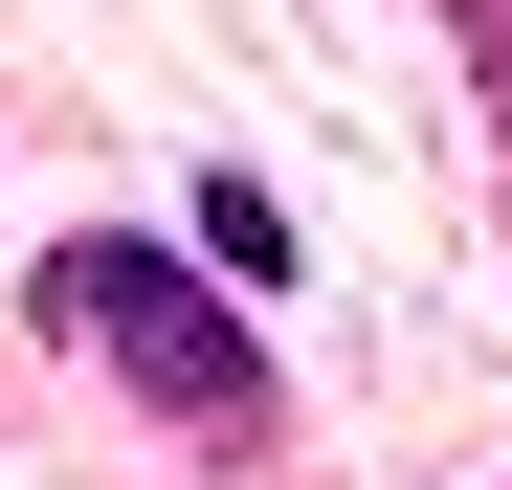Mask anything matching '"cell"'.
Returning a JSON list of instances; mask_svg holds the SVG:
<instances>
[{
  "label": "cell",
  "mask_w": 512,
  "mask_h": 490,
  "mask_svg": "<svg viewBox=\"0 0 512 490\" xmlns=\"http://www.w3.org/2000/svg\"><path fill=\"white\" fill-rule=\"evenodd\" d=\"M45 312H67V335H112L156 401H179V424H245V401H268V357H245L223 312L156 268V245H67V268H45Z\"/></svg>",
  "instance_id": "1"
}]
</instances>
